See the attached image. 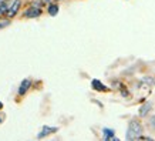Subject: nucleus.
Instances as JSON below:
<instances>
[{"instance_id":"obj_7","label":"nucleus","mask_w":155,"mask_h":141,"mask_svg":"<svg viewBox=\"0 0 155 141\" xmlns=\"http://www.w3.org/2000/svg\"><path fill=\"white\" fill-rule=\"evenodd\" d=\"M91 87H93L94 90H97V91H108V89L100 80H93L91 81Z\"/></svg>"},{"instance_id":"obj_9","label":"nucleus","mask_w":155,"mask_h":141,"mask_svg":"<svg viewBox=\"0 0 155 141\" xmlns=\"http://www.w3.org/2000/svg\"><path fill=\"white\" fill-rule=\"evenodd\" d=\"M150 110H151V103H148V101L144 103L141 107H140V117H145L147 114L150 113Z\"/></svg>"},{"instance_id":"obj_15","label":"nucleus","mask_w":155,"mask_h":141,"mask_svg":"<svg viewBox=\"0 0 155 141\" xmlns=\"http://www.w3.org/2000/svg\"><path fill=\"white\" fill-rule=\"evenodd\" d=\"M2 108H3V104H2V103H0V110H2Z\"/></svg>"},{"instance_id":"obj_1","label":"nucleus","mask_w":155,"mask_h":141,"mask_svg":"<svg viewBox=\"0 0 155 141\" xmlns=\"http://www.w3.org/2000/svg\"><path fill=\"white\" fill-rule=\"evenodd\" d=\"M142 136V124L137 120H131L128 124L125 140H140Z\"/></svg>"},{"instance_id":"obj_13","label":"nucleus","mask_w":155,"mask_h":141,"mask_svg":"<svg viewBox=\"0 0 155 141\" xmlns=\"http://www.w3.org/2000/svg\"><path fill=\"white\" fill-rule=\"evenodd\" d=\"M151 127H152V128L155 130V117L151 118Z\"/></svg>"},{"instance_id":"obj_8","label":"nucleus","mask_w":155,"mask_h":141,"mask_svg":"<svg viewBox=\"0 0 155 141\" xmlns=\"http://www.w3.org/2000/svg\"><path fill=\"white\" fill-rule=\"evenodd\" d=\"M58 10H60V7H58V5H56V3L47 5V13L50 14V16H57V14H58Z\"/></svg>"},{"instance_id":"obj_3","label":"nucleus","mask_w":155,"mask_h":141,"mask_svg":"<svg viewBox=\"0 0 155 141\" xmlns=\"http://www.w3.org/2000/svg\"><path fill=\"white\" fill-rule=\"evenodd\" d=\"M41 13H43V10L38 6H31L27 10H24L23 17H26V19H36V17H40Z\"/></svg>"},{"instance_id":"obj_6","label":"nucleus","mask_w":155,"mask_h":141,"mask_svg":"<svg viewBox=\"0 0 155 141\" xmlns=\"http://www.w3.org/2000/svg\"><path fill=\"white\" fill-rule=\"evenodd\" d=\"M103 138L105 141L108 140H113V141H117L118 138L115 137V131L113 128H103Z\"/></svg>"},{"instance_id":"obj_12","label":"nucleus","mask_w":155,"mask_h":141,"mask_svg":"<svg viewBox=\"0 0 155 141\" xmlns=\"http://www.w3.org/2000/svg\"><path fill=\"white\" fill-rule=\"evenodd\" d=\"M51 0H38V6L40 5H50Z\"/></svg>"},{"instance_id":"obj_10","label":"nucleus","mask_w":155,"mask_h":141,"mask_svg":"<svg viewBox=\"0 0 155 141\" xmlns=\"http://www.w3.org/2000/svg\"><path fill=\"white\" fill-rule=\"evenodd\" d=\"M9 24H10V19H2V17H0V30L7 27Z\"/></svg>"},{"instance_id":"obj_16","label":"nucleus","mask_w":155,"mask_h":141,"mask_svg":"<svg viewBox=\"0 0 155 141\" xmlns=\"http://www.w3.org/2000/svg\"><path fill=\"white\" fill-rule=\"evenodd\" d=\"M5 2H6V0H0V3H5Z\"/></svg>"},{"instance_id":"obj_2","label":"nucleus","mask_w":155,"mask_h":141,"mask_svg":"<svg viewBox=\"0 0 155 141\" xmlns=\"http://www.w3.org/2000/svg\"><path fill=\"white\" fill-rule=\"evenodd\" d=\"M21 3H23V0H13V3L9 6V9L6 12V16H7L9 19H13L14 16L19 13L20 7H21Z\"/></svg>"},{"instance_id":"obj_5","label":"nucleus","mask_w":155,"mask_h":141,"mask_svg":"<svg viewBox=\"0 0 155 141\" xmlns=\"http://www.w3.org/2000/svg\"><path fill=\"white\" fill-rule=\"evenodd\" d=\"M58 131V127H50V126H44L41 128V131L37 134V138H44V137L50 136V134H54V133Z\"/></svg>"},{"instance_id":"obj_14","label":"nucleus","mask_w":155,"mask_h":141,"mask_svg":"<svg viewBox=\"0 0 155 141\" xmlns=\"http://www.w3.org/2000/svg\"><path fill=\"white\" fill-rule=\"evenodd\" d=\"M3 121V117H2V114H0V123Z\"/></svg>"},{"instance_id":"obj_4","label":"nucleus","mask_w":155,"mask_h":141,"mask_svg":"<svg viewBox=\"0 0 155 141\" xmlns=\"http://www.w3.org/2000/svg\"><path fill=\"white\" fill-rule=\"evenodd\" d=\"M30 87H31V80H30V79H24V80L20 83V87H19V91H17V94H19L20 97H23L24 94H26L28 90H30Z\"/></svg>"},{"instance_id":"obj_17","label":"nucleus","mask_w":155,"mask_h":141,"mask_svg":"<svg viewBox=\"0 0 155 141\" xmlns=\"http://www.w3.org/2000/svg\"><path fill=\"white\" fill-rule=\"evenodd\" d=\"M56 2H63V0H56Z\"/></svg>"},{"instance_id":"obj_11","label":"nucleus","mask_w":155,"mask_h":141,"mask_svg":"<svg viewBox=\"0 0 155 141\" xmlns=\"http://www.w3.org/2000/svg\"><path fill=\"white\" fill-rule=\"evenodd\" d=\"M7 9H9V6L5 3H0V14H6V12H7Z\"/></svg>"}]
</instances>
